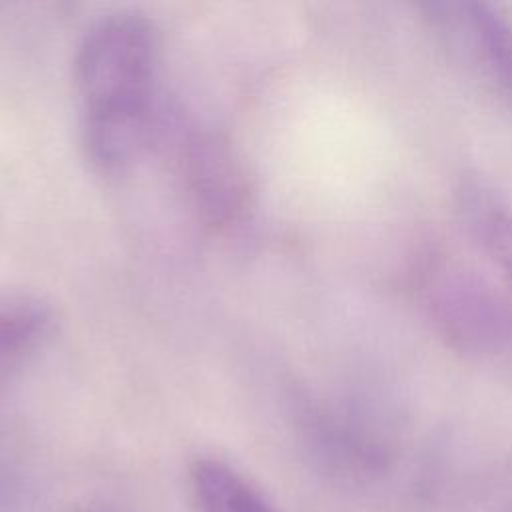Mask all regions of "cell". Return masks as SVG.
<instances>
[{
	"label": "cell",
	"mask_w": 512,
	"mask_h": 512,
	"mask_svg": "<svg viewBox=\"0 0 512 512\" xmlns=\"http://www.w3.org/2000/svg\"><path fill=\"white\" fill-rule=\"evenodd\" d=\"M158 32L140 14H114L84 36L74 80L82 102V142L100 172H122L140 158L152 130Z\"/></svg>",
	"instance_id": "6da1fadb"
},
{
	"label": "cell",
	"mask_w": 512,
	"mask_h": 512,
	"mask_svg": "<svg viewBox=\"0 0 512 512\" xmlns=\"http://www.w3.org/2000/svg\"><path fill=\"white\" fill-rule=\"evenodd\" d=\"M422 292L436 332L460 352H494L512 336V312L506 302L460 262H432L424 272Z\"/></svg>",
	"instance_id": "7a4b0ae2"
},
{
	"label": "cell",
	"mask_w": 512,
	"mask_h": 512,
	"mask_svg": "<svg viewBox=\"0 0 512 512\" xmlns=\"http://www.w3.org/2000/svg\"><path fill=\"white\" fill-rule=\"evenodd\" d=\"M192 204L210 228L240 222L254 200V178L244 156L222 134L200 130L188 136L182 154Z\"/></svg>",
	"instance_id": "3957f363"
},
{
	"label": "cell",
	"mask_w": 512,
	"mask_h": 512,
	"mask_svg": "<svg viewBox=\"0 0 512 512\" xmlns=\"http://www.w3.org/2000/svg\"><path fill=\"white\" fill-rule=\"evenodd\" d=\"M456 24L494 88L512 104V20L494 4L470 2L454 6Z\"/></svg>",
	"instance_id": "277c9868"
},
{
	"label": "cell",
	"mask_w": 512,
	"mask_h": 512,
	"mask_svg": "<svg viewBox=\"0 0 512 512\" xmlns=\"http://www.w3.org/2000/svg\"><path fill=\"white\" fill-rule=\"evenodd\" d=\"M458 212L468 234L512 286V208L476 182L458 190Z\"/></svg>",
	"instance_id": "5b68a950"
},
{
	"label": "cell",
	"mask_w": 512,
	"mask_h": 512,
	"mask_svg": "<svg viewBox=\"0 0 512 512\" xmlns=\"http://www.w3.org/2000/svg\"><path fill=\"white\" fill-rule=\"evenodd\" d=\"M188 478L196 512H276L242 474L222 460H194Z\"/></svg>",
	"instance_id": "8992f818"
},
{
	"label": "cell",
	"mask_w": 512,
	"mask_h": 512,
	"mask_svg": "<svg viewBox=\"0 0 512 512\" xmlns=\"http://www.w3.org/2000/svg\"><path fill=\"white\" fill-rule=\"evenodd\" d=\"M86 512H102V510H86Z\"/></svg>",
	"instance_id": "52a82bcc"
}]
</instances>
